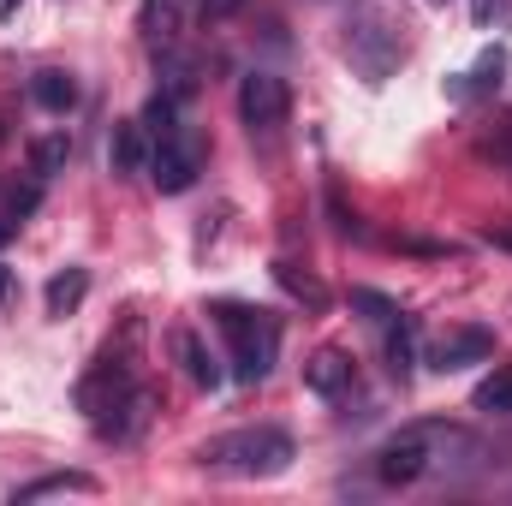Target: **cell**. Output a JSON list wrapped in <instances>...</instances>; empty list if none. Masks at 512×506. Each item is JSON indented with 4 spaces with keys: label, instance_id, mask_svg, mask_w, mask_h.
<instances>
[{
    "label": "cell",
    "instance_id": "1",
    "mask_svg": "<svg viewBox=\"0 0 512 506\" xmlns=\"http://www.w3.org/2000/svg\"><path fill=\"white\" fill-rule=\"evenodd\" d=\"M209 471H221V477H280L286 465H292V435L286 429H233V435H221V441H209L203 453H197Z\"/></svg>",
    "mask_w": 512,
    "mask_h": 506
},
{
    "label": "cell",
    "instance_id": "2",
    "mask_svg": "<svg viewBox=\"0 0 512 506\" xmlns=\"http://www.w3.org/2000/svg\"><path fill=\"white\" fill-rule=\"evenodd\" d=\"M215 322H221V334H227V346H233V376L245 381H262L274 370V352H280V328L251 310V304H215Z\"/></svg>",
    "mask_w": 512,
    "mask_h": 506
},
{
    "label": "cell",
    "instance_id": "3",
    "mask_svg": "<svg viewBox=\"0 0 512 506\" xmlns=\"http://www.w3.org/2000/svg\"><path fill=\"white\" fill-rule=\"evenodd\" d=\"M447 435H453V429H441V423H411V429H399L382 453H376V477L393 483V489H411L417 477H429L435 447H441Z\"/></svg>",
    "mask_w": 512,
    "mask_h": 506
},
{
    "label": "cell",
    "instance_id": "4",
    "mask_svg": "<svg viewBox=\"0 0 512 506\" xmlns=\"http://www.w3.org/2000/svg\"><path fill=\"white\" fill-rule=\"evenodd\" d=\"M197 173H203V149H197L185 131H173V137L149 143V179H155V191L179 197V191H191V185H197Z\"/></svg>",
    "mask_w": 512,
    "mask_h": 506
},
{
    "label": "cell",
    "instance_id": "5",
    "mask_svg": "<svg viewBox=\"0 0 512 506\" xmlns=\"http://www.w3.org/2000/svg\"><path fill=\"white\" fill-rule=\"evenodd\" d=\"M286 114H292V90H286V78H274V72H251V78H239V120L251 131H280L286 126Z\"/></svg>",
    "mask_w": 512,
    "mask_h": 506
},
{
    "label": "cell",
    "instance_id": "6",
    "mask_svg": "<svg viewBox=\"0 0 512 506\" xmlns=\"http://www.w3.org/2000/svg\"><path fill=\"white\" fill-rule=\"evenodd\" d=\"M495 352V334L489 328H447L435 346H429V370H465V364H483Z\"/></svg>",
    "mask_w": 512,
    "mask_h": 506
},
{
    "label": "cell",
    "instance_id": "7",
    "mask_svg": "<svg viewBox=\"0 0 512 506\" xmlns=\"http://www.w3.org/2000/svg\"><path fill=\"white\" fill-rule=\"evenodd\" d=\"M179 30H185V0H143V6H137V36H143L155 54H167V48L179 42Z\"/></svg>",
    "mask_w": 512,
    "mask_h": 506
},
{
    "label": "cell",
    "instance_id": "8",
    "mask_svg": "<svg viewBox=\"0 0 512 506\" xmlns=\"http://www.w3.org/2000/svg\"><path fill=\"white\" fill-rule=\"evenodd\" d=\"M108 167H114V173H143V167H149V131H143V120H114Z\"/></svg>",
    "mask_w": 512,
    "mask_h": 506
},
{
    "label": "cell",
    "instance_id": "9",
    "mask_svg": "<svg viewBox=\"0 0 512 506\" xmlns=\"http://www.w3.org/2000/svg\"><path fill=\"white\" fill-rule=\"evenodd\" d=\"M304 381H310V393L334 399V393H346V387H352V358H346V352H334V346H322V352H310Z\"/></svg>",
    "mask_w": 512,
    "mask_h": 506
},
{
    "label": "cell",
    "instance_id": "10",
    "mask_svg": "<svg viewBox=\"0 0 512 506\" xmlns=\"http://www.w3.org/2000/svg\"><path fill=\"white\" fill-rule=\"evenodd\" d=\"M501 78H507V54H501V48H489V54L465 72V84H453V96H459V102H483V96H495V90H501Z\"/></svg>",
    "mask_w": 512,
    "mask_h": 506
},
{
    "label": "cell",
    "instance_id": "11",
    "mask_svg": "<svg viewBox=\"0 0 512 506\" xmlns=\"http://www.w3.org/2000/svg\"><path fill=\"white\" fill-rule=\"evenodd\" d=\"M30 96H36V108H48V114H72V108H78V84H72V72H60V66L36 72V78H30Z\"/></svg>",
    "mask_w": 512,
    "mask_h": 506
},
{
    "label": "cell",
    "instance_id": "12",
    "mask_svg": "<svg viewBox=\"0 0 512 506\" xmlns=\"http://www.w3.org/2000/svg\"><path fill=\"white\" fill-rule=\"evenodd\" d=\"M48 495H96V477H90V471H54V477H36V483H24L12 501L30 506V501H48Z\"/></svg>",
    "mask_w": 512,
    "mask_h": 506
},
{
    "label": "cell",
    "instance_id": "13",
    "mask_svg": "<svg viewBox=\"0 0 512 506\" xmlns=\"http://www.w3.org/2000/svg\"><path fill=\"white\" fill-rule=\"evenodd\" d=\"M173 352H179V364H185V376L197 381V387H215V381H221V358H209L197 334H185V328H179V334H173Z\"/></svg>",
    "mask_w": 512,
    "mask_h": 506
},
{
    "label": "cell",
    "instance_id": "14",
    "mask_svg": "<svg viewBox=\"0 0 512 506\" xmlns=\"http://www.w3.org/2000/svg\"><path fill=\"white\" fill-rule=\"evenodd\" d=\"M84 292H90V274H84V268L54 274V280H48V292H42V298H48V316H72V310L84 304Z\"/></svg>",
    "mask_w": 512,
    "mask_h": 506
},
{
    "label": "cell",
    "instance_id": "15",
    "mask_svg": "<svg viewBox=\"0 0 512 506\" xmlns=\"http://www.w3.org/2000/svg\"><path fill=\"white\" fill-rule=\"evenodd\" d=\"M387 370H393L399 381L417 370V328H411L405 316H393V322H387Z\"/></svg>",
    "mask_w": 512,
    "mask_h": 506
},
{
    "label": "cell",
    "instance_id": "16",
    "mask_svg": "<svg viewBox=\"0 0 512 506\" xmlns=\"http://www.w3.org/2000/svg\"><path fill=\"white\" fill-rule=\"evenodd\" d=\"M274 280L298 298V304H310V310H328V286L316 280V274H298L292 262H274Z\"/></svg>",
    "mask_w": 512,
    "mask_h": 506
},
{
    "label": "cell",
    "instance_id": "17",
    "mask_svg": "<svg viewBox=\"0 0 512 506\" xmlns=\"http://www.w3.org/2000/svg\"><path fill=\"white\" fill-rule=\"evenodd\" d=\"M471 405H477V411H489V417H507V411H512V364H507V370H495L489 381H477Z\"/></svg>",
    "mask_w": 512,
    "mask_h": 506
},
{
    "label": "cell",
    "instance_id": "18",
    "mask_svg": "<svg viewBox=\"0 0 512 506\" xmlns=\"http://www.w3.org/2000/svg\"><path fill=\"white\" fill-rule=\"evenodd\" d=\"M66 155H72V143H66V131H54V137H42V143L30 149V173H36V179H54V173L66 167Z\"/></svg>",
    "mask_w": 512,
    "mask_h": 506
},
{
    "label": "cell",
    "instance_id": "19",
    "mask_svg": "<svg viewBox=\"0 0 512 506\" xmlns=\"http://www.w3.org/2000/svg\"><path fill=\"white\" fill-rule=\"evenodd\" d=\"M143 131H149V143H161V137H173L179 131V102L161 90V96H149V108H143Z\"/></svg>",
    "mask_w": 512,
    "mask_h": 506
},
{
    "label": "cell",
    "instance_id": "20",
    "mask_svg": "<svg viewBox=\"0 0 512 506\" xmlns=\"http://www.w3.org/2000/svg\"><path fill=\"white\" fill-rule=\"evenodd\" d=\"M352 310H364V322H376V328H387L399 316V304L382 298V292H370V286H352Z\"/></svg>",
    "mask_w": 512,
    "mask_h": 506
},
{
    "label": "cell",
    "instance_id": "21",
    "mask_svg": "<svg viewBox=\"0 0 512 506\" xmlns=\"http://www.w3.org/2000/svg\"><path fill=\"white\" fill-rule=\"evenodd\" d=\"M239 6H245V0H203V18H215V24H221V18H233Z\"/></svg>",
    "mask_w": 512,
    "mask_h": 506
},
{
    "label": "cell",
    "instance_id": "22",
    "mask_svg": "<svg viewBox=\"0 0 512 506\" xmlns=\"http://www.w3.org/2000/svg\"><path fill=\"white\" fill-rule=\"evenodd\" d=\"M489 155H495V161H507V167H512V126L501 131V143H489Z\"/></svg>",
    "mask_w": 512,
    "mask_h": 506
},
{
    "label": "cell",
    "instance_id": "23",
    "mask_svg": "<svg viewBox=\"0 0 512 506\" xmlns=\"http://www.w3.org/2000/svg\"><path fill=\"white\" fill-rule=\"evenodd\" d=\"M471 12H477V24H489L495 18V0H471Z\"/></svg>",
    "mask_w": 512,
    "mask_h": 506
},
{
    "label": "cell",
    "instance_id": "24",
    "mask_svg": "<svg viewBox=\"0 0 512 506\" xmlns=\"http://www.w3.org/2000/svg\"><path fill=\"white\" fill-rule=\"evenodd\" d=\"M12 233H18V215H0V245H6Z\"/></svg>",
    "mask_w": 512,
    "mask_h": 506
},
{
    "label": "cell",
    "instance_id": "25",
    "mask_svg": "<svg viewBox=\"0 0 512 506\" xmlns=\"http://www.w3.org/2000/svg\"><path fill=\"white\" fill-rule=\"evenodd\" d=\"M489 245H501V251H512V227H501V233H489Z\"/></svg>",
    "mask_w": 512,
    "mask_h": 506
},
{
    "label": "cell",
    "instance_id": "26",
    "mask_svg": "<svg viewBox=\"0 0 512 506\" xmlns=\"http://www.w3.org/2000/svg\"><path fill=\"white\" fill-rule=\"evenodd\" d=\"M6 292H12V274H6V268H0V304H6Z\"/></svg>",
    "mask_w": 512,
    "mask_h": 506
},
{
    "label": "cell",
    "instance_id": "27",
    "mask_svg": "<svg viewBox=\"0 0 512 506\" xmlns=\"http://www.w3.org/2000/svg\"><path fill=\"white\" fill-rule=\"evenodd\" d=\"M435 6H441V0H435Z\"/></svg>",
    "mask_w": 512,
    "mask_h": 506
}]
</instances>
